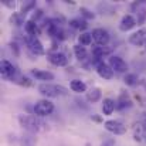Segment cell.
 Masks as SVG:
<instances>
[{
  "mask_svg": "<svg viewBox=\"0 0 146 146\" xmlns=\"http://www.w3.org/2000/svg\"><path fill=\"white\" fill-rule=\"evenodd\" d=\"M136 24H138V23H136V20H135L133 16L125 14V16L121 19V21H119V30H121V31H129V30H132Z\"/></svg>",
  "mask_w": 146,
  "mask_h": 146,
  "instance_id": "7c38bea8",
  "label": "cell"
},
{
  "mask_svg": "<svg viewBox=\"0 0 146 146\" xmlns=\"http://www.w3.org/2000/svg\"><path fill=\"white\" fill-rule=\"evenodd\" d=\"M80 13H81V17H82L84 20H91V19L95 17V14H94L90 9H87V7H81V9H80Z\"/></svg>",
  "mask_w": 146,
  "mask_h": 146,
  "instance_id": "d4e9b609",
  "label": "cell"
},
{
  "mask_svg": "<svg viewBox=\"0 0 146 146\" xmlns=\"http://www.w3.org/2000/svg\"><path fill=\"white\" fill-rule=\"evenodd\" d=\"M108 64H109L111 68H112L113 71H116V72H121V74L128 72V64H126V61L122 60V58L118 57V55H111Z\"/></svg>",
  "mask_w": 146,
  "mask_h": 146,
  "instance_id": "ba28073f",
  "label": "cell"
},
{
  "mask_svg": "<svg viewBox=\"0 0 146 146\" xmlns=\"http://www.w3.org/2000/svg\"><path fill=\"white\" fill-rule=\"evenodd\" d=\"M68 24H70V27H72V29H78V30H85V29L88 27L87 20H84L82 17H78V19H71Z\"/></svg>",
  "mask_w": 146,
  "mask_h": 146,
  "instance_id": "44dd1931",
  "label": "cell"
},
{
  "mask_svg": "<svg viewBox=\"0 0 146 146\" xmlns=\"http://www.w3.org/2000/svg\"><path fill=\"white\" fill-rule=\"evenodd\" d=\"M70 88H71L74 92H78V94L87 91V85H85V82L81 81V80H72V81L70 82Z\"/></svg>",
  "mask_w": 146,
  "mask_h": 146,
  "instance_id": "ac0fdd59",
  "label": "cell"
},
{
  "mask_svg": "<svg viewBox=\"0 0 146 146\" xmlns=\"http://www.w3.org/2000/svg\"><path fill=\"white\" fill-rule=\"evenodd\" d=\"M31 9H34L36 10V1H30V3H27V4H24L23 6V9H21V14L24 16L29 10H31Z\"/></svg>",
  "mask_w": 146,
  "mask_h": 146,
  "instance_id": "83f0119b",
  "label": "cell"
},
{
  "mask_svg": "<svg viewBox=\"0 0 146 146\" xmlns=\"http://www.w3.org/2000/svg\"><path fill=\"white\" fill-rule=\"evenodd\" d=\"M38 92L44 97L48 98H58L67 97L68 95V88L57 84H40L38 85Z\"/></svg>",
  "mask_w": 146,
  "mask_h": 146,
  "instance_id": "7a4b0ae2",
  "label": "cell"
},
{
  "mask_svg": "<svg viewBox=\"0 0 146 146\" xmlns=\"http://www.w3.org/2000/svg\"><path fill=\"white\" fill-rule=\"evenodd\" d=\"M101 97H102V92H101V88H98V87H95V88H91V90L87 92V99H88L91 104H95V102H98V101L101 99Z\"/></svg>",
  "mask_w": 146,
  "mask_h": 146,
  "instance_id": "d6986e66",
  "label": "cell"
},
{
  "mask_svg": "<svg viewBox=\"0 0 146 146\" xmlns=\"http://www.w3.org/2000/svg\"><path fill=\"white\" fill-rule=\"evenodd\" d=\"M40 17H43V10H41V9H36V10H33V14H31V17H30L29 20L37 23V20H38Z\"/></svg>",
  "mask_w": 146,
  "mask_h": 146,
  "instance_id": "4316f807",
  "label": "cell"
},
{
  "mask_svg": "<svg viewBox=\"0 0 146 146\" xmlns=\"http://www.w3.org/2000/svg\"><path fill=\"white\" fill-rule=\"evenodd\" d=\"M19 123L23 129L31 133H41L48 129V125L34 115H19Z\"/></svg>",
  "mask_w": 146,
  "mask_h": 146,
  "instance_id": "6da1fadb",
  "label": "cell"
},
{
  "mask_svg": "<svg viewBox=\"0 0 146 146\" xmlns=\"http://www.w3.org/2000/svg\"><path fill=\"white\" fill-rule=\"evenodd\" d=\"M104 128L113 135H123L126 132V126L118 119H108L104 122Z\"/></svg>",
  "mask_w": 146,
  "mask_h": 146,
  "instance_id": "8992f818",
  "label": "cell"
},
{
  "mask_svg": "<svg viewBox=\"0 0 146 146\" xmlns=\"http://www.w3.org/2000/svg\"><path fill=\"white\" fill-rule=\"evenodd\" d=\"M0 74L4 80H11V81H14L19 77V72H17L16 67L7 60H3L0 62Z\"/></svg>",
  "mask_w": 146,
  "mask_h": 146,
  "instance_id": "5b68a950",
  "label": "cell"
},
{
  "mask_svg": "<svg viewBox=\"0 0 146 146\" xmlns=\"http://www.w3.org/2000/svg\"><path fill=\"white\" fill-rule=\"evenodd\" d=\"M101 146H115V139H113V138L104 139V142L101 143Z\"/></svg>",
  "mask_w": 146,
  "mask_h": 146,
  "instance_id": "f1b7e54d",
  "label": "cell"
},
{
  "mask_svg": "<svg viewBox=\"0 0 146 146\" xmlns=\"http://www.w3.org/2000/svg\"><path fill=\"white\" fill-rule=\"evenodd\" d=\"M24 30L27 33V36H31V37H37L38 33H40V29H38V24L36 21H31V20H27L24 23Z\"/></svg>",
  "mask_w": 146,
  "mask_h": 146,
  "instance_id": "9a60e30c",
  "label": "cell"
},
{
  "mask_svg": "<svg viewBox=\"0 0 146 146\" xmlns=\"http://www.w3.org/2000/svg\"><path fill=\"white\" fill-rule=\"evenodd\" d=\"M74 55H75L77 60H80V61H85V60H87V55H88L87 48H85L84 46H81V44L74 46Z\"/></svg>",
  "mask_w": 146,
  "mask_h": 146,
  "instance_id": "ffe728a7",
  "label": "cell"
},
{
  "mask_svg": "<svg viewBox=\"0 0 146 146\" xmlns=\"http://www.w3.org/2000/svg\"><path fill=\"white\" fill-rule=\"evenodd\" d=\"M92 119L97 121V122H101V118H99V116H92Z\"/></svg>",
  "mask_w": 146,
  "mask_h": 146,
  "instance_id": "d6a6232c",
  "label": "cell"
},
{
  "mask_svg": "<svg viewBox=\"0 0 146 146\" xmlns=\"http://www.w3.org/2000/svg\"><path fill=\"white\" fill-rule=\"evenodd\" d=\"M129 106H132V101L129 99L126 92H122L116 101V109H125V108H129Z\"/></svg>",
  "mask_w": 146,
  "mask_h": 146,
  "instance_id": "e0dca14e",
  "label": "cell"
},
{
  "mask_svg": "<svg viewBox=\"0 0 146 146\" xmlns=\"http://www.w3.org/2000/svg\"><path fill=\"white\" fill-rule=\"evenodd\" d=\"M123 82L128 85V87H136L141 81H139V77L136 75V74H132V72H129V74H126L125 75V78H123Z\"/></svg>",
  "mask_w": 146,
  "mask_h": 146,
  "instance_id": "7402d4cb",
  "label": "cell"
},
{
  "mask_svg": "<svg viewBox=\"0 0 146 146\" xmlns=\"http://www.w3.org/2000/svg\"><path fill=\"white\" fill-rule=\"evenodd\" d=\"M47 60H48V62H51L55 67H65V65H68V58L61 51H51V52H48L47 54Z\"/></svg>",
  "mask_w": 146,
  "mask_h": 146,
  "instance_id": "52a82bcc",
  "label": "cell"
},
{
  "mask_svg": "<svg viewBox=\"0 0 146 146\" xmlns=\"http://www.w3.org/2000/svg\"><path fill=\"white\" fill-rule=\"evenodd\" d=\"M143 128L146 129V116H145V119H143Z\"/></svg>",
  "mask_w": 146,
  "mask_h": 146,
  "instance_id": "e575fe53",
  "label": "cell"
},
{
  "mask_svg": "<svg viewBox=\"0 0 146 146\" xmlns=\"http://www.w3.org/2000/svg\"><path fill=\"white\" fill-rule=\"evenodd\" d=\"M116 109V101L112 98H105L102 101V112L104 115H112V112Z\"/></svg>",
  "mask_w": 146,
  "mask_h": 146,
  "instance_id": "5bb4252c",
  "label": "cell"
},
{
  "mask_svg": "<svg viewBox=\"0 0 146 146\" xmlns=\"http://www.w3.org/2000/svg\"><path fill=\"white\" fill-rule=\"evenodd\" d=\"M24 43H26V47H27L30 54H33V55H43L44 54V46L38 40V37L26 36L24 37Z\"/></svg>",
  "mask_w": 146,
  "mask_h": 146,
  "instance_id": "277c9868",
  "label": "cell"
},
{
  "mask_svg": "<svg viewBox=\"0 0 146 146\" xmlns=\"http://www.w3.org/2000/svg\"><path fill=\"white\" fill-rule=\"evenodd\" d=\"M95 68H97V72L98 75L101 77V78H104V80H112L113 78V70L111 68V65L108 64V62H105L104 60L102 61H98L97 64H95Z\"/></svg>",
  "mask_w": 146,
  "mask_h": 146,
  "instance_id": "30bf717a",
  "label": "cell"
},
{
  "mask_svg": "<svg viewBox=\"0 0 146 146\" xmlns=\"http://www.w3.org/2000/svg\"><path fill=\"white\" fill-rule=\"evenodd\" d=\"M112 52V50L109 48V47H101V46H97V47H94L92 48V57L94 58H98V60H102L104 57H106V55H109Z\"/></svg>",
  "mask_w": 146,
  "mask_h": 146,
  "instance_id": "2e32d148",
  "label": "cell"
},
{
  "mask_svg": "<svg viewBox=\"0 0 146 146\" xmlns=\"http://www.w3.org/2000/svg\"><path fill=\"white\" fill-rule=\"evenodd\" d=\"M23 20H24V16H23L21 13H13V16L10 17V21H11L13 24H16V26L23 24Z\"/></svg>",
  "mask_w": 146,
  "mask_h": 146,
  "instance_id": "484cf974",
  "label": "cell"
},
{
  "mask_svg": "<svg viewBox=\"0 0 146 146\" xmlns=\"http://www.w3.org/2000/svg\"><path fill=\"white\" fill-rule=\"evenodd\" d=\"M1 3H3L6 7H9V9H14V7H16V3L11 1V0H1Z\"/></svg>",
  "mask_w": 146,
  "mask_h": 146,
  "instance_id": "f546056e",
  "label": "cell"
},
{
  "mask_svg": "<svg viewBox=\"0 0 146 146\" xmlns=\"http://www.w3.org/2000/svg\"><path fill=\"white\" fill-rule=\"evenodd\" d=\"M91 34H92L94 41L97 43L98 46H101V47L108 46V43H109V40H111L109 33H108L105 29H94Z\"/></svg>",
  "mask_w": 146,
  "mask_h": 146,
  "instance_id": "9c48e42d",
  "label": "cell"
},
{
  "mask_svg": "<svg viewBox=\"0 0 146 146\" xmlns=\"http://www.w3.org/2000/svg\"><path fill=\"white\" fill-rule=\"evenodd\" d=\"M92 34L91 33H87V31H84V33H81L80 36H78V43L81 44V46H90L91 43H92Z\"/></svg>",
  "mask_w": 146,
  "mask_h": 146,
  "instance_id": "603a6c76",
  "label": "cell"
},
{
  "mask_svg": "<svg viewBox=\"0 0 146 146\" xmlns=\"http://www.w3.org/2000/svg\"><path fill=\"white\" fill-rule=\"evenodd\" d=\"M33 111H34V115L38 116V118H44V116H48L54 112V104L48 101V99H40L34 104L33 106Z\"/></svg>",
  "mask_w": 146,
  "mask_h": 146,
  "instance_id": "3957f363",
  "label": "cell"
},
{
  "mask_svg": "<svg viewBox=\"0 0 146 146\" xmlns=\"http://www.w3.org/2000/svg\"><path fill=\"white\" fill-rule=\"evenodd\" d=\"M10 47H11V51L14 50L16 55H19V46H17V43H10Z\"/></svg>",
  "mask_w": 146,
  "mask_h": 146,
  "instance_id": "4dcf8cb0",
  "label": "cell"
},
{
  "mask_svg": "<svg viewBox=\"0 0 146 146\" xmlns=\"http://www.w3.org/2000/svg\"><path fill=\"white\" fill-rule=\"evenodd\" d=\"M141 84H142V85L145 87V90H146V81H141Z\"/></svg>",
  "mask_w": 146,
  "mask_h": 146,
  "instance_id": "836d02e7",
  "label": "cell"
},
{
  "mask_svg": "<svg viewBox=\"0 0 146 146\" xmlns=\"http://www.w3.org/2000/svg\"><path fill=\"white\" fill-rule=\"evenodd\" d=\"M21 146H33V143H31L29 139H26V141L23 139V145H21Z\"/></svg>",
  "mask_w": 146,
  "mask_h": 146,
  "instance_id": "1f68e13d",
  "label": "cell"
},
{
  "mask_svg": "<svg viewBox=\"0 0 146 146\" xmlns=\"http://www.w3.org/2000/svg\"><path fill=\"white\" fill-rule=\"evenodd\" d=\"M129 43L135 47H146V29H139L129 36Z\"/></svg>",
  "mask_w": 146,
  "mask_h": 146,
  "instance_id": "8fae6325",
  "label": "cell"
},
{
  "mask_svg": "<svg viewBox=\"0 0 146 146\" xmlns=\"http://www.w3.org/2000/svg\"><path fill=\"white\" fill-rule=\"evenodd\" d=\"M30 74L36 80H38V81H52L54 80V74L50 72V71H46V70H37V68H34V70L30 71Z\"/></svg>",
  "mask_w": 146,
  "mask_h": 146,
  "instance_id": "4fadbf2b",
  "label": "cell"
},
{
  "mask_svg": "<svg viewBox=\"0 0 146 146\" xmlns=\"http://www.w3.org/2000/svg\"><path fill=\"white\" fill-rule=\"evenodd\" d=\"M14 82H17V84L21 85V87H31V85H33L31 80L27 78V77H23V75H19V77L14 80Z\"/></svg>",
  "mask_w": 146,
  "mask_h": 146,
  "instance_id": "cb8c5ba5",
  "label": "cell"
}]
</instances>
